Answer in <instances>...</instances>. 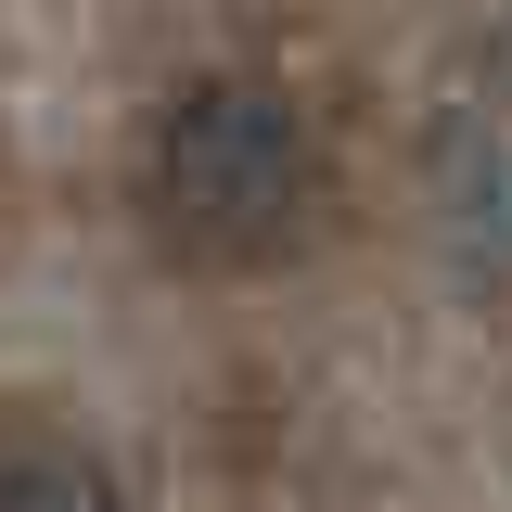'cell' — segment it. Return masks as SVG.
Listing matches in <instances>:
<instances>
[{
    "label": "cell",
    "mask_w": 512,
    "mask_h": 512,
    "mask_svg": "<svg viewBox=\"0 0 512 512\" xmlns=\"http://www.w3.org/2000/svg\"><path fill=\"white\" fill-rule=\"evenodd\" d=\"M154 192H167V218L205 231V244H269L282 218H295V192H308V128L282 90H256V77H205L167 141H154Z\"/></svg>",
    "instance_id": "obj_1"
},
{
    "label": "cell",
    "mask_w": 512,
    "mask_h": 512,
    "mask_svg": "<svg viewBox=\"0 0 512 512\" xmlns=\"http://www.w3.org/2000/svg\"><path fill=\"white\" fill-rule=\"evenodd\" d=\"M0 512H128L90 461H64V448H26L13 461V487H0Z\"/></svg>",
    "instance_id": "obj_2"
}]
</instances>
